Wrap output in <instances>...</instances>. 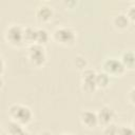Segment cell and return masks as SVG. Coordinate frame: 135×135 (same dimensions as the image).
<instances>
[{
  "label": "cell",
  "mask_w": 135,
  "mask_h": 135,
  "mask_svg": "<svg viewBox=\"0 0 135 135\" xmlns=\"http://www.w3.org/2000/svg\"><path fill=\"white\" fill-rule=\"evenodd\" d=\"M96 114H97L98 126H101L102 128L108 126V124H110V123H112L114 118H115V112L109 105L101 107Z\"/></svg>",
  "instance_id": "7"
},
{
  "label": "cell",
  "mask_w": 135,
  "mask_h": 135,
  "mask_svg": "<svg viewBox=\"0 0 135 135\" xmlns=\"http://www.w3.org/2000/svg\"><path fill=\"white\" fill-rule=\"evenodd\" d=\"M61 135H77V134H73V133H64V134H61Z\"/></svg>",
  "instance_id": "25"
},
{
  "label": "cell",
  "mask_w": 135,
  "mask_h": 135,
  "mask_svg": "<svg viewBox=\"0 0 135 135\" xmlns=\"http://www.w3.org/2000/svg\"><path fill=\"white\" fill-rule=\"evenodd\" d=\"M53 40L62 46H73L77 41V33L70 26H59L52 34Z\"/></svg>",
  "instance_id": "2"
},
{
  "label": "cell",
  "mask_w": 135,
  "mask_h": 135,
  "mask_svg": "<svg viewBox=\"0 0 135 135\" xmlns=\"http://www.w3.org/2000/svg\"><path fill=\"white\" fill-rule=\"evenodd\" d=\"M134 93H135V89H134V86H133V88L130 90V92H129V94H128V96H127V98H128L129 102H130L132 105H134V101H135Z\"/></svg>",
  "instance_id": "20"
},
{
  "label": "cell",
  "mask_w": 135,
  "mask_h": 135,
  "mask_svg": "<svg viewBox=\"0 0 135 135\" xmlns=\"http://www.w3.org/2000/svg\"><path fill=\"white\" fill-rule=\"evenodd\" d=\"M97 72L93 69H85L81 71V90L84 93L91 94L97 90L95 83V77Z\"/></svg>",
  "instance_id": "6"
},
{
  "label": "cell",
  "mask_w": 135,
  "mask_h": 135,
  "mask_svg": "<svg viewBox=\"0 0 135 135\" xmlns=\"http://www.w3.org/2000/svg\"><path fill=\"white\" fill-rule=\"evenodd\" d=\"M110 82H111V77L104 72H98L96 74L95 83H96L97 89H101V90L107 89L110 85Z\"/></svg>",
  "instance_id": "12"
},
{
  "label": "cell",
  "mask_w": 135,
  "mask_h": 135,
  "mask_svg": "<svg viewBox=\"0 0 135 135\" xmlns=\"http://www.w3.org/2000/svg\"><path fill=\"white\" fill-rule=\"evenodd\" d=\"M8 116L11 121L17 122L24 127L33 120V112L31 108L22 103H13L8 108Z\"/></svg>",
  "instance_id": "1"
},
{
  "label": "cell",
  "mask_w": 135,
  "mask_h": 135,
  "mask_svg": "<svg viewBox=\"0 0 135 135\" xmlns=\"http://www.w3.org/2000/svg\"><path fill=\"white\" fill-rule=\"evenodd\" d=\"M50 38H51V36L45 28H43V27L36 28V42L35 43L44 46L50 41Z\"/></svg>",
  "instance_id": "14"
},
{
  "label": "cell",
  "mask_w": 135,
  "mask_h": 135,
  "mask_svg": "<svg viewBox=\"0 0 135 135\" xmlns=\"http://www.w3.org/2000/svg\"><path fill=\"white\" fill-rule=\"evenodd\" d=\"M102 72L108 74L110 77H121L124 75L127 70L118 58L111 57L107 58L102 62Z\"/></svg>",
  "instance_id": "5"
},
{
  "label": "cell",
  "mask_w": 135,
  "mask_h": 135,
  "mask_svg": "<svg viewBox=\"0 0 135 135\" xmlns=\"http://www.w3.org/2000/svg\"><path fill=\"white\" fill-rule=\"evenodd\" d=\"M119 60L126 68V70H134L135 68V55L133 51H124Z\"/></svg>",
  "instance_id": "11"
},
{
  "label": "cell",
  "mask_w": 135,
  "mask_h": 135,
  "mask_svg": "<svg viewBox=\"0 0 135 135\" xmlns=\"http://www.w3.org/2000/svg\"><path fill=\"white\" fill-rule=\"evenodd\" d=\"M23 42L31 45L36 42V27L25 26L23 27Z\"/></svg>",
  "instance_id": "13"
},
{
  "label": "cell",
  "mask_w": 135,
  "mask_h": 135,
  "mask_svg": "<svg viewBox=\"0 0 135 135\" xmlns=\"http://www.w3.org/2000/svg\"><path fill=\"white\" fill-rule=\"evenodd\" d=\"M79 120L80 123L82 124L83 128L92 130L98 126V120H97V114L94 111L91 110H84L80 113L79 115Z\"/></svg>",
  "instance_id": "8"
},
{
  "label": "cell",
  "mask_w": 135,
  "mask_h": 135,
  "mask_svg": "<svg viewBox=\"0 0 135 135\" xmlns=\"http://www.w3.org/2000/svg\"><path fill=\"white\" fill-rule=\"evenodd\" d=\"M3 86H4V81H3V78L0 76V91L3 89Z\"/></svg>",
  "instance_id": "23"
},
{
  "label": "cell",
  "mask_w": 135,
  "mask_h": 135,
  "mask_svg": "<svg viewBox=\"0 0 135 135\" xmlns=\"http://www.w3.org/2000/svg\"><path fill=\"white\" fill-rule=\"evenodd\" d=\"M23 127L20 126L19 123L17 122H14V121H11L7 126V134L8 135H18L20 134L22 131H23Z\"/></svg>",
  "instance_id": "15"
},
{
  "label": "cell",
  "mask_w": 135,
  "mask_h": 135,
  "mask_svg": "<svg viewBox=\"0 0 135 135\" xmlns=\"http://www.w3.org/2000/svg\"><path fill=\"white\" fill-rule=\"evenodd\" d=\"M124 14H126V16L128 17V19L130 20L131 23L134 22V20H135V3H134V2H132V3L128 6L127 12H126Z\"/></svg>",
  "instance_id": "19"
},
{
  "label": "cell",
  "mask_w": 135,
  "mask_h": 135,
  "mask_svg": "<svg viewBox=\"0 0 135 135\" xmlns=\"http://www.w3.org/2000/svg\"><path fill=\"white\" fill-rule=\"evenodd\" d=\"M27 58L30 63L34 68H42L46 62V52L45 47L34 43L27 47Z\"/></svg>",
  "instance_id": "3"
},
{
  "label": "cell",
  "mask_w": 135,
  "mask_h": 135,
  "mask_svg": "<svg viewBox=\"0 0 135 135\" xmlns=\"http://www.w3.org/2000/svg\"><path fill=\"white\" fill-rule=\"evenodd\" d=\"M117 131H118V127L114 122H112V123L103 127L101 135H117Z\"/></svg>",
  "instance_id": "17"
},
{
  "label": "cell",
  "mask_w": 135,
  "mask_h": 135,
  "mask_svg": "<svg viewBox=\"0 0 135 135\" xmlns=\"http://www.w3.org/2000/svg\"><path fill=\"white\" fill-rule=\"evenodd\" d=\"M112 24L117 31H124L129 27L131 22L124 13H118L112 18Z\"/></svg>",
  "instance_id": "10"
},
{
  "label": "cell",
  "mask_w": 135,
  "mask_h": 135,
  "mask_svg": "<svg viewBox=\"0 0 135 135\" xmlns=\"http://www.w3.org/2000/svg\"><path fill=\"white\" fill-rule=\"evenodd\" d=\"M39 135H52V133L50 132V131H42V132H40L39 133Z\"/></svg>",
  "instance_id": "22"
},
{
  "label": "cell",
  "mask_w": 135,
  "mask_h": 135,
  "mask_svg": "<svg viewBox=\"0 0 135 135\" xmlns=\"http://www.w3.org/2000/svg\"><path fill=\"white\" fill-rule=\"evenodd\" d=\"M18 135H30V133H28L27 131H25V130H23V131H22V132H21L20 134H18Z\"/></svg>",
  "instance_id": "24"
},
{
  "label": "cell",
  "mask_w": 135,
  "mask_h": 135,
  "mask_svg": "<svg viewBox=\"0 0 135 135\" xmlns=\"http://www.w3.org/2000/svg\"><path fill=\"white\" fill-rule=\"evenodd\" d=\"M4 68H5V63L3 60V57L0 55V76L2 75V73L4 72Z\"/></svg>",
  "instance_id": "21"
},
{
  "label": "cell",
  "mask_w": 135,
  "mask_h": 135,
  "mask_svg": "<svg viewBox=\"0 0 135 135\" xmlns=\"http://www.w3.org/2000/svg\"><path fill=\"white\" fill-rule=\"evenodd\" d=\"M74 64L78 70L83 71L88 68V60H86L85 57H83L81 55H78L74 58Z\"/></svg>",
  "instance_id": "16"
},
{
  "label": "cell",
  "mask_w": 135,
  "mask_h": 135,
  "mask_svg": "<svg viewBox=\"0 0 135 135\" xmlns=\"http://www.w3.org/2000/svg\"><path fill=\"white\" fill-rule=\"evenodd\" d=\"M4 39L13 47H21L23 42V27L19 24H11L4 32Z\"/></svg>",
  "instance_id": "4"
},
{
  "label": "cell",
  "mask_w": 135,
  "mask_h": 135,
  "mask_svg": "<svg viewBox=\"0 0 135 135\" xmlns=\"http://www.w3.org/2000/svg\"><path fill=\"white\" fill-rule=\"evenodd\" d=\"M117 135H135L134 129L130 126H120L118 127Z\"/></svg>",
  "instance_id": "18"
},
{
  "label": "cell",
  "mask_w": 135,
  "mask_h": 135,
  "mask_svg": "<svg viewBox=\"0 0 135 135\" xmlns=\"http://www.w3.org/2000/svg\"><path fill=\"white\" fill-rule=\"evenodd\" d=\"M54 16V11L51 6L46 5V4H40L36 7L35 11V17L36 20L39 23H47L52 20Z\"/></svg>",
  "instance_id": "9"
}]
</instances>
